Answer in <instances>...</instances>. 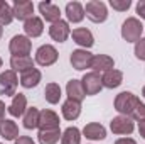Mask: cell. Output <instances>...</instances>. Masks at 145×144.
<instances>
[{"mask_svg": "<svg viewBox=\"0 0 145 144\" xmlns=\"http://www.w3.org/2000/svg\"><path fill=\"white\" fill-rule=\"evenodd\" d=\"M66 93H68V98L74 100V102H79L86 97L84 90H83V85H81V80H69L68 85H66Z\"/></svg>", "mask_w": 145, "mask_h": 144, "instance_id": "obj_19", "label": "cell"}, {"mask_svg": "<svg viewBox=\"0 0 145 144\" xmlns=\"http://www.w3.org/2000/svg\"><path fill=\"white\" fill-rule=\"evenodd\" d=\"M83 136L86 139H91V141H101V139L106 137V129L101 124H98V122H91V124L84 126Z\"/></svg>", "mask_w": 145, "mask_h": 144, "instance_id": "obj_16", "label": "cell"}, {"mask_svg": "<svg viewBox=\"0 0 145 144\" xmlns=\"http://www.w3.org/2000/svg\"><path fill=\"white\" fill-rule=\"evenodd\" d=\"M142 95H144V98H145V87L142 88Z\"/></svg>", "mask_w": 145, "mask_h": 144, "instance_id": "obj_39", "label": "cell"}, {"mask_svg": "<svg viewBox=\"0 0 145 144\" xmlns=\"http://www.w3.org/2000/svg\"><path fill=\"white\" fill-rule=\"evenodd\" d=\"M110 129L113 134H118V136H127V134H132L135 126H133V120L127 115H118V117H113L111 122H110Z\"/></svg>", "mask_w": 145, "mask_h": 144, "instance_id": "obj_7", "label": "cell"}, {"mask_svg": "<svg viewBox=\"0 0 145 144\" xmlns=\"http://www.w3.org/2000/svg\"><path fill=\"white\" fill-rule=\"evenodd\" d=\"M44 97L49 104H59L61 100V87L57 83H47L44 88Z\"/></svg>", "mask_w": 145, "mask_h": 144, "instance_id": "obj_26", "label": "cell"}, {"mask_svg": "<svg viewBox=\"0 0 145 144\" xmlns=\"http://www.w3.org/2000/svg\"><path fill=\"white\" fill-rule=\"evenodd\" d=\"M66 17L72 24H78L84 19V7L79 2H69L66 5Z\"/></svg>", "mask_w": 145, "mask_h": 144, "instance_id": "obj_20", "label": "cell"}, {"mask_svg": "<svg viewBox=\"0 0 145 144\" xmlns=\"http://www.w3.org/2000/svg\"><path fill=\"white\" fill-rule=\"evenodd\" d=\"M81 85H83V90H84L86 95H96L103 88V81H101L100 73H95V71L86 73L83 76V80H81Z\"/></svg>", "mask_w": 145, "mask_h": 144, "instance_id": "obj_8", "label": "cell"}, {"mask_svg": "<svg viewBox=\"0 0 145 144\" xmlns=\"http://www.w3.org/2000/svg\"><path fill=\"white\" fill-rule=\"evenodd\" d=\"M39 115H40V112L36 107L27 108L24 114V127L25 129H36L39 126Z\"/></svg>", "mask_w": 145, "mask_h": 144, "instance_id": "obj_28", "label": "cell"}, {"mask_svg": "<svg viewBox=\"0 0 145 144\" xmlns=\"http://www.w3.org/2000/svg\"><path fill=\"white\" fill-rule=\"evenodd\" d=\"M81 143V132L78 127H68L63 136H61V144H79Z\"/></svg>", "mask_w": 145, "mask_h": 144, "instance_id": "obj_29", "label": "cell"}, {"mask_svg": "<svg viewBox=\"0 0 145 144\" xmlns=\"http://www.w3.org/2000/svg\"><path fill=\"white\" fill-rule=\"evenodd\" d=\"M15 144H36V143H34L32 137H29V136H20V137L15 139Z\"/></svg>", "mask_w": 145, "mask_h": 144, "instance_id": "obj_33", "label": "cell"}, {"mask_svg": "<svg viewBox=\"0 0 145 144\" xmlns=\"http://www.w3.org/2000/svg\"><path fill=\"white\" fill-rule=\"evenodd\" d=\"M63 117L66 119V120H76L78 117H79V114H81V104L79 102H74V100H66L64 104H63Z\"/></svg>", "mask_w": 145, "mask_h": 144, "instance_id": "obj_23", "label": "cell"}, {"mask_svg": "<svg viewBox=\"0 0 145 144\" xmlns=\"http://www.w3.org/2000/svg\"><path fill=\"white\" fill-rule=\"evenodd\" d=\"M0 66H2V58H0Z\"/></svg>", "mask_w": 145, "mask_h": 144, "instance_id": "obj_40", "label": "cell"}, {"mask_svg": "<svg viewBox=\"0 0 145 144\" xmlns=\"http://www.w3.org/2000/svg\"><path fill=\"white\" fill-rule=\"evenodd\" d=\"M61 129H49V131H39V143L40 144H56L61 139Z\"/></svg>", "mask_w": 145, "mask_h": 144, "instance_id": "obj_27", "label": "cell"}, {"mask_svg": "<svg viewBox=\"0 0 145 144\" xmlns=\"http://www.w3.org/2000/svg\"><path fill=\"white\" fill-rule=\"evenodd\" d=\"M0 136L3 137V139H7V141H14V139H17V136H19V127H17V124L14 122V120H3V122H0Z\"/></svg>", "mask_w": 145, "mask_h": 144, "instance_id": "obj_24", "label": "cell"}, {"mask_svg": "<svg viewBox=\"0 0 145 144\" xmlns=\"http://www.w3.org/2000/svg\"><path fill=\"white\" fill-rule=\"evenodd\" d=\"M8 49L12 53V56H29L31 54V49H32V41L27 36H22V34H17V36L12 37L10 44H8Z\"/></svg>", "mask_w": 145, "mask_h": 144, "instance_id": "obj_5", "label": "cell"}, {"mask_svg": "<svg viewBox=\"0 0 145 144\" xmlns=\"http://www.w3.org/2000/svg\"><path fill=\"white\" fill-rule=\"evenodd\" d=\"M91 59H93V54L89 51H86V49H74L71 53V58H69L72 68L78 70V71H83V70L89 68Z\"/></svg>", "mask_w": 145, "mask_h": 144, "instance_id": "obj_9", "label": "cell"}, {"mask_svg": "<svg viewBox=\"0 0 145 144\" xmlns=\"http://www.w3.org/2000/svg\"><path fill=\"white\" fill-rule=\"evenodd\" d=\"M115 66V61L113 58L108 54H93V59H91V70L95 73H106L110 70H113Z\"/></svg>", "mask_w": 145, "mask_h": 144, "instance_id": "obj_12", "label": "cell"}, {"mask_svg": "<svg viewBox=\"0 0 145 144\" xmlns=\"http://www.w3.org/2000/svg\"><path fill=\"white\" fill-rule=\"evenodd\" d=\"M5 120V104L0 100V122Z\"/></svg>", "mask_w": 145, "mask_h": 144, "instance_id": "obj_37", "label": "cell"}, {"mask_svg": "<svg viewBox=\"0 0 145 144\" xmlns=\"http://www.w3.org/2000/svg\"><path fill=\"white\" fill-rule=\"evenodd\" d=\"M137 14H138L142 19H145V0H140V2L137 3Z\"/></svg>", "mask_w": 145, "mask_h": 144, "instance_id": "obj_34", "label": "cell"}, {"mask_svg": "<svg viewBox=\"0 0 145 144\" xmlns=\"http://www.w3.org/2000/svg\"><path fill=\"white\" fill-rule=\"evenodd\" d=\"M69 34H71L69 24L66 20H63V19L54 22V24H51V27H49V36L52 37L56 42H64L69 37Z\"/></svg>", "mask_w": 145, "mask_h": 144, "instance_id": "obj_13", "label": "cell"}, {"mask_svg": "<svg viewBox=\"0 0 145 144\" xmlns=\"http://www.w3.org/2000/svg\"><path fill=\"white\" fill-rule=\"evenodd\" d=\"M12 20H14L12 7L7 2H2L0 0V26H8Z\"/></svg>", "mask_w": 145, "mask_h": 144, "instance_id": "obj_30", "label": "cell"}, {"mask_svg": "<svg viewBox=\"0 0 145 144\" xmlns=\"http://www.w3.org/2000/svg\"><path fill=\"white\" fill-rule=\"evenodd\" d=\"M115 144H137V143H135L132 137H121V139H118Z\"/></svg>", "mask_w": 145, "mask_h": 144, "instance_id": "obj_35", "label": "cell"}, {"mask_svg": "<svg viewBox=\"0 0 145 144\" xmlns=\"http://www.w3.org/2000/svg\"><path fill=\"white\" fill-rule=\"evenodd\" d=\"M57 58H59L57 49L51 44H44L36 51V63L40 66H51L57 61Z\"/></svg>", "mask_w": 145, "mask_h": 144, "instance_id": "obj_6", "label": "cell"}, {"mask_svg": "<svg viewBox=\"0 0 145 144\" xmlns=\"http://www.w3.org/2000/svg\"><path fill=\"white\" fill-rule=\"evenodd\" d=\"M115 110L120 112V115H127L132 120H144L145 119V104L140 102L137 95L132 92H121L115 98Z\"/></svg>", "mask_w": 145, "mask_h": 144, "instance_id": "obj_1", "label": "cell"}, {"mask_svg": "<svg viewBox=\"0 0 145 144\" xmlns=\"http://www.w3.org/2000/svg\"><path fill=\"white\" fill-rule=\"evenodd\" d=\"M84 15H86L91 22L101 24V22H105L106 17H108V9H106L105 2H101V0H89V2L86 3V7H84Z\"/></svg>", "mask_w": 145, "mask_h": 144, "instance_id": "obj_2", "label": "cell"}, {"mask_svg": "<svg viewBox=\"0 0 145 144\" xmlns=\"http://www.w3.org/2000/svg\"><path fill=\"white\" fill-rule=\"evenodd\" d=\"M110 5H111L115 10H118V12H125V10L130 9L132 2H130V0H110Z\"/></svg>", "mask_w": 145, "mask_h": 144, "instance_id": "obj_31", "label": "cell"}, {"mask_svg": "<svg viewBox=\"0 0 145 144\" xmlns=\"http://www.w3.org/2000/svg\"><path fill=\"white\" fill-rule=\"evenodd\" d=\"M12 12H14V19H19V20H27L31 17H34V3L29 2V0H17L12 7Z\"/></svg>", "mask_w": 145, "mask_h": 144, "instance_id": "obj_11", "label": "cell"}, {"mask_svg": "<svg viewBox=\"0 0 145 144\" xmlns=\"http://www.w3.org/2000/svg\"><path fill=\"white\" fill-rule=\"evenodd\" d=\"M142 32H144V26L138 19L135 17H128L123 26H121V37L127 42H137L142 39Z\"/></svg>", "mask_w": 145, "mask_h": 144, "instance_id": "obj_3", "label": "cell"}, {"mask_svg": "<svg viewBox=\"0 0 145 144\" xmlns=\"http://www.w3.org/2000/svg\"><path fill=\"white\" fill-rule=\"evenodd\" d=\"M39 12H40L42 17H44L47 22H51V24L61 20V9H59L57 5L51 3V2H40V3H39Z\"/></svg>", "mask_w": 145, "mask_h": 144, "instance_id": "obj_14", "label": "cell"}, {"mask_svg": "<svg viewBox=\"0 0 145 144\" xmlns=\"http://www.w3.org/2000/svg\"><path fill=\"white\" fill-rule=\"evenodd\" d=\"M17 85H19V78L17 73L14 70H7V71L0 73V93L5 97H15L17 95Z\"/></svg>", "mask_w": 145, "mask_h": 144, "instance_id": "obj_4", "label": "cell"}, {"mask_svg": "<svg viewBox=\"0 0 145 144\" xmlns=\"http://www.w3.org/2000/svg\"><path fill=\"white\" fill-rule=\"evenodd\" d=\"M135 56H137L138 59L145 61V39L144 37L135 42Z\"/></svg>", "mask_w": 145, "mask_h": 144, "instance_id": "obj_32", "label": "cell"}, {"mask_svg": "<svg viewBox=\"0 0 145 144\" xmlns=\"http://www.w3.org/2000/svg\"><path fill=\"white\" fill-rule=\"evenodd\" d=\"M2 34H3V27L0 26V39H2Z\"/></svg>", "mask_w": 145, "mask_h": 144, "instance_id": "obj_38", "label": "cell"}, {"mask_svg": "<svg viewBox=\"0 0 145 144\" xmlns=\"http://www.w3.org/2000/svg\"><path fill=\"white\" fill-rule=\"evenodd\" d=\"M39 131H49V129H59V115L51 110L44 108L39 115Z\"/></svg>", "mask_w": 145, "mask_h": 144, "instance_id": "obj_10", "label": "cell"}, {"mask_svg": "<svg viewBox=\"0 0 145 144\" xmlns=\"http://www.w3.org/2000/svg\"><path fill=\"white\" fill-rule=\"evenodd\" d=\"M0 144H2V143H0Z\"/></svg>", "mask_w": 145, "mask_h": 144, "instance_id": "obj_41", "label": "cell"}, {"mask_svg": "<svg viewBox=\"0 0 145 144\" xmlns=\"http://www.w3.org/2000/svg\"><path fill=\"white\" fill-rule=\"evenodd\" d=\"M138 132H140V136L145 139V119L138 122Z\"/></svg>", "mask_w": 145, "mask_h": 144, "instance_id": "obj_36", "label": "cell"}, {"mask_svg": "<svg viewBox=\"0 0 145 144\" xmlns=\"http://www.w3.org/2000/svg\"><path fill=\"white\" fill-rule=\"evenodd\" d=\"M10 66H12V70L14 71H27V70H32L34 68V61H32V58L31 56H12V59H10Z\"/></svg>", "mask_w": 145, "mask_h": 144, "instance_id": "obj_25", "label": "cell"}, {"mask_svg": "<svg viewBox=\"0 0 145 144\" xmlns=\"http://www.w3.org/2000/svg\"><path fill=\"white\" fill-rule=\"evenodd\" d=\"M101 81H103V87H106V88H116V87H120L121 85V81H123V73L120 71V70H110V71L103 73V76H101Z\"/></svg>", "mask_w": 145, "mask_h": 144, "instance_id": "obj_22", "label": "cell"}, {"mask_svg": "<svg viewBox=\"0 0 145 144\" xmlns=\"http://www.w3.org/2000/svg\"><path fill=\"white\" fill-rule=\"evenodd\" d=\"M27 110V98L24 93H17L14 98H12V104L8 105V114L12 117H24Z\"/></svg>", "mask_w": 145, "mask_h": 144, "instance_id": "obj_17", "label": "cell"}, {"mask_svg": "<svg viewBox=\"0 0 145 144\" xmlns=\"http://www.w3.org/2000/svg\"><path fill=\"white\" fill-rule=\"evenodd\" d=\"M40 78H42V75H40V71H39L37 68L27 70V71L20 73V85H22L24 88H34V87L39 85Z\"/></svg>", "mask_w": 145, "mask_h": 144, "instance_id": "obj_21", "label": "cell"}, {"mask_svg": "<svg viewBox=\"0 0 145 144\" xmlns=\"http://www.w3.org/2000/svg\"><path fill=\"white\" fill-rule=\"evenodd\" d=\"M42 31H44V22L36 15L24 22V32L27 37H39L42 34Z\"/></svg>", "mask_w": 145, "mask_h": 144, "instance_id": "obj_18", "label": "cell"}, {"mask_svg": "<svg viewBox=\"0 0 145 144\" xmlns=\"http://www.w3.org/2000/svg\"><path fill=\"white\" fill-rule=\"evenodd\" d=\"M71 36H72V41H74L78 46H83L84 49H88V48H91V46L95 44V37H93V34H91L89 29H84V27L72 29Z\"/></svg>", "mask_w": 145, "mask_h": 144, "instance_id": "obj_15", "label": "cell"}]
</instances>
